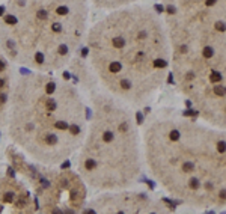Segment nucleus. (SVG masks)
<instances>
[{
  "instance_id": "f257e3e1",
  "label": "nucleus",
  "mask_w": 226,
  "mask_h": 214,
  "mask_svg": "<svg viewBox=\"0 0 226 214\" xmlns=\"http://www.w3.org/2000/svg\"><path fill=\"white\" fill-rule=\"evenodd\" d=\"M86 41L93 71L118 100L140 104L164 85L170 45L164 21L149 6L112 9L89 29Z\"/></svg>"
},
{
  "instance_id": "f03ea898",
  "label": "nucleus",
  "mask_w": 226,
  "mask_h": 214,
  "mask_svg": "<svg viewBox=\"0 0 226 214\" xmlns=\"http://www.w3.org/2000/svg\"><path fill=\"white\" fill-rule=\"evenodd\" d=\"M170 68L207 122L226 119V0H163Z\"/></svg>"
},
{
  "instance_id": "7ed1b4c3",
  "label": "nucleus",
  "mask_w": 226,
  "mask_h": 214,
  "mask_svg": "<svg viewBox=\"0 0 226 214\" xmlns=\"http://www.w3.org/2000/svg\"><path fill=\"white\" fill-rule=\"evenodd\" d=\"M145 157L173 197L197 208L225 207L226 142L217 127L163 118L146 127Z\"/></svg>"
},
{
  "instance_id": "20e7f679",
  "label": "nucleus",
  "mask_w": 226,
  "mask_h": 214,
  "mask_svg": "<svg viewBox=\"0 0 226 214\" xmlns=\"http://www.w3.org/2000/svg\"><path fill=\"white\" fill-rule=\"evenodd\" d=\"M6 118L12 142L42 166L69 158L87 131L79 89L51 73L36 71L14 83Z\"/></svg>"
},
{
  "instance_id": "39448f33",
  "label": "nucleus",
  "mask_w": 226,
  "mask_h": 214,
  "mask_svg": "<svg viewBox=\"0 0 226 214\" xmlns=\"http://www.w3.org/2000/svg\"><path fill=\"white\" fill-rule=\"evenodd\" d=\"M89 0H8L0 9V48L9 62L54 73L85 39Z\"/></svg>"
},
{
  "instance_id": "423d86ee",
  "label": "nucleus",
  "mask_w": 226,
  "mask_h": 214,
  "mask_svg": "<svg viewBox=\"0 0 226 214\" xmlns=\"http://www.w3.org/2000/svg\"><path fill=\"white\" fill-rule=\"evenodd\" d=\"M93 103L92 122L79 148V175L97 190L127 189L142 171L134 116L118 98L98 95Z\"/></svg>"
},
{
  "instance_id": "0eeeda50",
  "label": "nucleus",
  "mask_w": 226,
  "mask_h": 214,
  "mask_svg": "<svg viewBox=\"0 0 226 214\" xmlns=\"http://www.w3.org/2000/svg\"><path fill=\"white\" fill-rule=\"evenodd\" d=\"M11 160L18 172L29 173V179L39 197L41 211L68 213L79 211L86 199L85 181L79 173L71 171L51 172L27 164L18 152L9 151Z\"/></svg>"
},
{
  "instance_id": "6e6552de",
  "label": "nucleus",
  "mask_w": 226,
  "mask_h": 214,
  "mask_svg": "<svg viewBox=\"0 0 226 214\" xmlns=\"http://www.w3.org/2000/svg\"><path fill=\"white\" fill-rule=\"evenodd\" d=\"M92 207L101 213H151L160 211V205L142 193H113L104 195L92 202Z\"/></svg>"
},
{
  "instance_id": "1a4fd4ad",
  "label": "nucleus",
  "mask_w": 226,
  "mask_h": 214,
  "mask_svg": "<svg viewBox=\"0 0 226 214\" xmlns=\"http://www.w3.org/2000/svg\"><path fill=\"white\" fill-rule=\"evenodd\" d=\"M35 204L27 185L17 179H0V213H32Z\"/></svg>"
},
{
  "instance_id": "9d476101",
  "label": "nucleus",
  "mask_w": 226,
  "mask_h": 214,
  "mask_svg": "<svg viewBox=\"0 0 226 214\" xmlns=\"http://www.w3.org/2000/svg\"><path fill=\"white\" fill-rule=\"evenodd\" d=\"M12 71L5 53L0 48V121L6 118L8 113V104H9V97L12 91Z\"/></svg>"
},
{
  "instance_id": "9b49d317",
  "label": "nucleus",
  "mask_w": 226,
  "mask_h": 214,
  "mask_svg": "<svg viewBox=\"0 0 226 214\" xmlns=\"http://www.w3.org/2000/svg\"><path fill=\"white\" fill-rule=\"evenodd\" d=\"M91 2L93 3V6L100 8V9L112 11V9H118V8H124V6H130V5L139 3L142 0H91Z\"/></svg>"
}]
</instances>
